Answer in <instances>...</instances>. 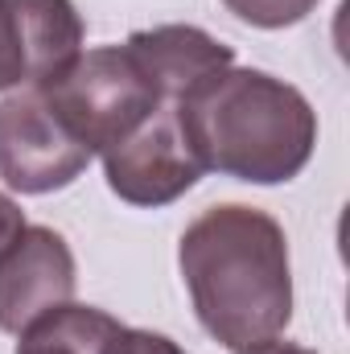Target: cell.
Wrapping results in <instances>:
<instances>
[{
  "mask_svg": "<svg viewBox=\"0 0 350 354\" xmlns=\"http://www.w3.org/2000/svg\"><path fill=\"white\" fill-rule=\"evenodd\" d=\"M181 276L206 334L231 351L276 338L293 317L288 243L256 206H210L181 235Z\"/></svg>",
  "mask_w": 350,
  "mask_h": 354,
  "instance_id": "6da1fadb",
  "label": "cell"
},
{
  "mask_svg": "<svg viewBox=\"0 0 350 354\" xmlns=\"http://www.w3.org/2000/svg\"><path fill=\"white\" fill-rule=\"evenodd\" d=\"M83 54V21L71 0H0V91L42 87Z\"/></svg>",
  "mask_w": 350,
  "mask_h": 354,
  "instance_id": "8992f818",
  "label": "cell"
},
{
  "mask_svg": "<svg viewBox=\"0 0 350 354\" xmlns=\"http://www.w3.org/2000/svg\"><path fill=\"white\" fill-rule=\"evenodd\" d=\"M239 21L260 25V29H284L297 25L301 17H309L317 8V0H223Z\"/></svg>",
  "mask_w": 350,
  "mask_h": 354,
  "instance_id": "30bf717a",
  "label": "cell"
},
{
  "mask_svg": "<svg viewBox=\"0 0 350 354\" xmlns=\"http://www.w3.org/2000/svg\"><path fill=\"white\" fill-rule=\"evenodd\" d=\"M132 58L140 62V71L153 79L157 95L165 103H177L190 87H198L206 75L227 71L235 62L231 46L214 41L210 33L194 29V25H161V29H140L128 37Z\"/></svg>",
  "mask_w": 350,
  "mask_h": 354,
  "instance_id": "ba28073f",
  "label": "cell"
},
{
  "mask_svg": "<svg viewBox=\"0 0 350 354\" xmlns=\"http://www.w3.org/2000/svg\"><path fill=\"white\" fill-rule=\"evenodd\" d=\"M103 354H185L177 342H169L165 334H149V330H120Z\"/></svg>",
  "mask_w": 350,
  "mask_h": 354,
  "instance_id": "8fae6325",
  "label": "cell"
},
{
  "mask_svg": "<svg viewBox=\"0 0 350 354\" xmlns=\"http://www.w3.org/2000/svg\"><path fill=\"white\" fill-rule=\"evenodd\" d=\"M107 185L132 206H165L206 174L185 140L177 103H161L136 132L103 153Z\"/></svg>",
  "mask_w": 350,
  "mask_h": 354,
  "instance_id": "5b68a950",
  "label": "cell"
},
{
  "mask_svg": "<svg viewBox=\"0 0 350 354\" xmlns=\"http://www.w3.org/2000/svg\"><path fill=\"white\" fill-rule=\"evenodd\" d=\"M75 297V256L50 227H25L0 256V330L21 334L33 317Z\"/></svg>",
  "mask_w": 350,
  "mask_h": 354,
  "instance_id": "52a82bcc",
  "label": "cell"
},
{
  "mask_svg": "<svg viewBox=\"0 0 350 354\" xmlns=\"http://www.w3.org/2000/svg\"><path fill=\"white\" fill-rule=\"evenodd\" d=\"M25 231V214H21V206L8 198V194H0V256L12 248V239Z\"/></svg>",
  "mask_w": 350,
  "mask_h": 354,
  "instance_id": "7c38bea8",
  "label": "cell"
},
{
  "mask_svg": "<svg viewBox=\"0 0 350 354\" xmlns=\"http://www.w3.org/2000/svg\"><path fill=\"white\" fill-rule=\"evenodd\" d=\"M91 165V153L66 132L37 87L0 103V177L21 194L71 185Z\"/></svg>",
  "mask_w": 350,
  "mask_h": 354,
  "instance_id": "277c9868",
  "label": "cell"
},
{
  "mask_svg": "<svg viewBox=\"0 0 350 354\" xmlns=\"http://www.w3.org/2000/svg\"><path fill=\"white\" fill-rule=\"evenodd\" d=\"M177 120L202 169L276 185L297 177L317 145V115L297 87L264 71H214L177 99Z\"/></svg>",
  "mask_w": 350,
  "mask_h": 354,
  "instance_id": "7a4b0ae2",
  "label": "cell"
},
{
  "mask_svg": "<svg viewBox=\"0 0 350 354\" xmlns=\"http://www.w3.org/2000/svg\"><path fill=\"white\" fill-rule=\"evenodd\" d=\"M239 354H313V351H305V346H293V342H256V346H243Z\"/></svg>",
  "mask_w": 350,
  "mask_h": 354,
  "instance_id": "4fadbf2b",
  "label": "cell"
},
{
  "mask_svg": "<svg viewBox=\"0 0 350 354\" xmlns=\"http://www.w3.org/2000/svg\"><path fill=\"white\" fill-rule=\"evenodd\" d=\"M124 326L91 305H54L21 330L17 354H103Z\"/></svg>",
  "mask_w": 350,
  "mask_h": 354,
  "instance_id": "9c48e42d",
  "label": "cell"
},
{
  "mask_svg": "<svg viewBox=\"0 0 350 354\" xmlns=\"http://www.w3.org/2000/svg\"><path fill=\"white\" fill-rule=\"evenodd\" d=\"M37 91L87 153H107L165 103L128 46L87 50Z\"/></svg>",
  "mask_w": 350,
  "mask_h": 354,
  "instance_id": "3957f363",
  "label": "cell"
}]
</instances>
